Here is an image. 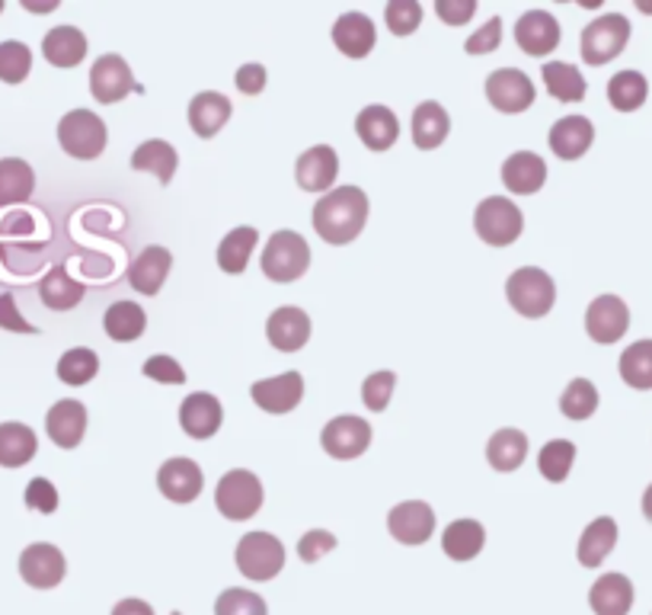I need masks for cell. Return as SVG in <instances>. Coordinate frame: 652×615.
Listing matches in <instances>:
<instances>
[{"mask_svg": "<svg viewBox=\"0 0 652 615\" xmlns=\"http://www.w3.org/2000/svg\"><path fill=\"white\" fill-rule=\"evenodd\" d=\"M368 221V196L358 186H336L314 206V231L326 244H353Z\"/></svg>", "mask_w": 652, "mask_h": 615, "instance_id": "6da1fadb", "label": "cell"}, {"mask_svg": "<svg viewBox=\"0 0 652 615\" xmlns=\"http://www.w3.org/2000/svg\"><path fill=\"white\" fill-rule=\"evenodd\" d=\"M263 500H266V493H263L260 478L253 471H246V468L228 471L218 481V488H214V507H218V513L224 520H234V523H243V520L256 517L260 507H263Z\"/></svg>", "mask_w": 652, "mask_h": 615, "instance_id": "7a4b0ae2", "label": "cell"}, {"mask_svg": "<svg viewBox=\"0 0 652 615\" xmlns=\"http://www.w3.org/2000/svg\"><path fill=\"white\" fill-rule=\"evenodd\" d=\"M474 231L480 241L490 247H508L515 244L525 231V216L522 209L505 199V196H490L476 206L474 212Z\"/></svg>", "mask_w": 652, "mask_h": 615, "instance_id": "3957f363", "label": "cell"}, {"mask_svg": "<svg viewBox=\"0 0 652 615\" xmlns=\"http://www.w3.org/2000/svg\"><path fill=\"white\" fill-rule=\"evenodd\" d=\"M505 295L522 317H544L557 302V282L537 267H522L505 282Z\"/></svg>", "mask_w": 652, "mask_h": 615, "instance_id": "277c9868", "label": "cell"}, {"mask_svg": "<svg viewBox=\"0 0 652 615\" xmlns=\"http://www.w3.org/2000/svg\"><path fill=\"white\" fill-rule=\"evenodd\" d=\"M627 42H630V20L623 13H604L582 30L579 52H582V62L601 67V64L614 62L627 49Z\"/></svg>", "mask_w": 652, "mask_h": 615, "instance_id": "5b68a950", "label": "cell"}, {"mask_svg": "<svg viewBox=\"0 0 652 615\" xmlns=\"http://www.w3.org/2000/svg\"><path fill=\"white\" fill-rule=\"evenodd\" d=\"M106 142H109L106 123L90 110H71L59 123V145L64 148V154H71L77 160L99 157L106 152Z\"/></svg>", "mask_w": 652, "mask_h": 615, "instance_id": "8992f818", "label": "cell"}, {"mask_svg": "<svg viewBox=\"0 0 652 615\" xmlns=\"http://www.w3.org/2000/svg\"><path fill=\"white\" fill-rule=\"evenodd\" d=\"M260 260L272 282H295L311 267V247L297 231H275Z\"/></svg>", "mask_w": 652, "mask_h": 615, "instance_id": "52a82bcc", "label": "cell"}, {"mask_svg": "<svg viewBox=\"0 0 652 615\" xmlns=\"http://www.w3.org/2000/svg\"><path fill=\"white\" fill-rule=\"evenodd\" d=\"M238 567L243 577L266 584L285 567V545L269 532H250L238 542Z\"/></svg>", "mask_w": 652, "mask_h": 615, "instance_id": "ba28073f", "label": "cell"}, {"mask_svg": "<svg viewBox=\"0 0 652 615\" xmlns=\"http://www.w3.org/2000/svg\"><path fill=\"white\" fill-rule=\"evenodd\" d=\"M90 93L96 96V103H119L128 93H145V87L132 77V67L122 55H103L90 67Z\"/></svg>", "mask_w": 652, "mask_h": 615, "instance_id": "9c48e42d", "label": "cell"}, {"mask_svg": "<svg viewBox=\"0 0 652 615\" xmlns=\"http://www.w3.org/2000/svg\"><path fill=\"white\" fill-rule=\"evenodd\" d=\"M486 96L499 113H525L532 110L537 91H534L532 77L518 67H499L486 77Z\"/></svg>", "mask_w": 652, "mask_h": 615, "instance_id": "30bf717a", "label": "cell"}, {"mask_svg": "<svg viewBox=\"0 0 652 615\" xmlns=\"http://www.w3.org/2000/svg\"><path fill=\"white\" fill-rule=\"evenodd\" d=\"M320 446L326 449V456H333V459H358L371 446V424L361 420V417H336L320 432Z\"/></svg>", "mask_w": 652, "mask_h": 615, "instance_id": "8fae6325", "label": "cell"}, {"mask_svg": "<svg viewBox=\"0 0 652 615\" xmlns=\"http://www.w3.org/2000/svg\"><path fill=\"white\" fill-rule=\"evenodd\" d=\"M630 327V308L618 295H598L586 311V331L595 343L611 346L627 334Z\"/></svg>", "mask_w": 652, "mask_h": 615, "instance_id": "7c38bea8", "label": "cell"}, {"mask_svg": "<svg viewBox=\"0 0 652 615\" xmlns=\"http://www.w3.org/2000/svg\"><path fill=\"white\" fill-rule=\"evenodd\" d=\"M515 45L532 55V59H540L547 52H554L560 45V23L554 13L547 10H528L518 17L515 23Z\"/></svg>", "mask_w": 652, "mask_h": 615, "instance_id": "4fadbf2b", "label": "cell"}, {"mask_svg": "<svg viewBox=\"0 0 652 615\" xmlns=\"http://www.w3.org/2000/svg\"><path fill=\"white\" fill-rule=\"evenodd\" d=\"M387 529L390 535L400 542V545H422L432 539L435 532V513L429 503L422 500H407V503H397L387 517Z\"/></svg>", "mask_w": 652, "mask_h": 615, "instance_id": "5bb4252c", "label": "cell"}, {"mask_svg": "<svg viewBox=\"0 0 652 615\" xmlns=\"http://www.w3.org/2000/svg\"><path fill=\"white\" fill-rule=\"evenodd\" d=\"M67 574L64 554L49 542H35L27 552L20 554V577L32 586V590H52L59 586Z\"/></svg>", "mask_w": 652, "mask_h": 615, "instance_id": "9a60e30c", "label": "cell"}, {"mask_svg": "<svg viewBox=\"0 0 652 615\" xmlns=\"http://www.w3.org/2000/svg\"><path fill=\"white\" fill-rule=\"evenodd\" d=\"M202 484H206V475L192 459L164 461L157 471V488L173 503H192L202 493Z\"/></svg>", "mask_w": 652, "mask_h": 615, "instance_id": "2e32d148", "label": "cell"}, {"mask_svg": "<svg viewBox=\"0 0 652 615\" xmlns=\"http://www.w3.org/2000/svg\"><path fill=\"white\" fill-rule=\"evenodd\" d=\"M250 398L256 400V407L266 410V414H288L304 398V378H301V372L263 378L250 388Z\"/></svg>", "mask_w": 652, "mask_h": 615, "instance_id": "e0dca14e", "label": "cell"}, {"mask_svg": "<svg viewBox=\"0 0 652 615\" xmlns=\"http://www.w3.org/2000/svg\"><path fill=\"white\" fill-rule=\"evenodd\" d=\"M221 420H224V407H221V400L214 395H208V392H196V395H189L179 404V427L192 439L214 436L221 430Z\"/></svg>", "mask_w": 652, "mask_h": 615, "instance_id": "ac0fdd59", "label": "cell"}, {"mask_svg": "<svg viewBox=\"0 0 652 615\" xmlns=\"http://www.w3.org/2000/svg\"><path fill=\"white\" fill-rule=\"evenodd\" d=\"M266 337L278 353H297L311 340V317L295 305L275 308L266 321Z\"/></svg>", "mask_w": 652, "mask_h": 615, "instance_id": "d6986e66", "label": "cell"}, {"mask_svg": "<svg viewBox=\"0 0 652 615\" xmlns=\"http://www.w3.org/2000/svg\"><path fill=\"white\" fill-rule=\"evenodd\" d=\"M339 174V157L329 145H314L311 152H304L297 157L295 180L304 192H324L336 184Z\"/></svg>", "mask_w": 652, "mask_h": 615, "instance_id": "ffe728a7", "label": "cell"}, {"mask_svg": "<svg viewBox=\"0 0 652 615\" xmlns=\"http://www.w3.org/2000/svg\"><path fill=\"white\" fill-rule=\"evenodd\" d=\"M45 430L61 449H77L87 432V407L81 400H59L45 417Z\"/></svg>", "mask_w": 652, "mask_h": 615, "instance_id": "44dd1931", "label": "cell"}, {"mask_svg": "<svg viewBox=\"0 0 652 615\" xmlns=\"http://www.w3.org/2000/svg\"><path fill=\"white\" fill-rule=\"evenodd\" d=\"M378 42V32H375V23L365 17V13H343L333 27V45L346 55V59H365Z\"/></svg>", "mask_w": 652, "mask_h": 615, "instance_id": "7402d4cb", "label": "cell"}, {"mask_svg": "<svg viewBox=\"0 0 652 615\" xmlns=\"http://www.w3.org/2000/svg\"><path fill=\"white\" fill-rule=\"evenodd\" d=\"M595 142V125L586 116H564L560 123H554L547 145L550 152L564 160H579L582 154L592 148Z\"/></svg>", "mask_w": 652, "mask_h": 615, "instance_id": "603a6c76", "label": "cell"}, {"mask_svg": "<svg viewBox=\"0 0 652 615\" xmlns=\"http://www.w3.org/2000/svg\"><path fill=\"white\" fill-rule=\"evenodd\" d=\"M633 584L627 574H601L589 590V606L595 615H627L633 609Z\"/></svg>", "mask_w": 652, "mask_h": 615, "instance_id": "cb8c5ba5", "label": "cell"}, {"mask_svg": "<svg viewBox=\"0 0 652 615\" xmlns=\"http://www.w3.org/2000/svg\"><path fill=\"white\" fill-rule=\"evenodd\" d=\"M356 135L368 152H387L400 138V123L387 106H365L356 119Z\"/></svg>", "mask_w": 652, "mask_h": 615, "instance_id": "d4e9b609", "label": "cell"}, {"mask_svg": "<svg viewBox=\"0 0 652 615\" xmlns=\"http://www.w3.org/2000/svg\"><path fill=\"white\" fill-rule=\"evenodd\" d=\"M170 267H173V257L167 247H148L138 253V260L132 263L128 270V282L135 292L141 295H157L164 289V282L170 277Z\"/></svg>", "mask_w": 652, "mask_h": 615, "instance_id": "484cf974", "label": "cell"}, {"mask_svg": "<svg viewBox=\"0 0 652 615\" xmlns=\"http://www.w3.org/2000/svg\"><path fill=\"white\" fill-rule=\"evenodd\" d=\"M231 113H234V106L224 93H196L192 103H189V125L199 138H214L224 128V123L231 119Z\"/></svg>", "mask_w": 652, "mask_h": 615, "instance_id": "4316f807", "label": "cell"}, {"mask_svg": "<svg viewBox=\"0 0 652 615\" xmlns=\"http://www.w3.org/2000/svg\"><path fill=\"white\" fill-rule=\"evenodd\" d=\"M547 180V164L534 152H515L503 164V184L515 196H532Z\"/></svg>", "mask_w": 652, "mask_h": 615, "instance_id": "83f0119b", "label": "cell"}, {"mask_svg": "<svg viewBox=\"0 0 652 615\" xmlns=\"http://www.w3.org/2000/svg\"><path fill=\"white\" fill-rule=\"evenodd\" d=\"M42 55L55 67H77L87 59V35L77 27H55L42 39Z\"/></svg>", "mask_w": 652, "mask_h": 615, "instance_id": "f1b7e54d", "label": "cell"}, {"mask_svg": "<svg viewBox=\"0 0 652 615\" xmlns=\"http://www.w3.org/2000/svg\"><path fill=\"white\" fill-rule=\"evenodd\" d=\"M451 132V119H448L445 106L435 100H425L413 110V145L419 152H432L439 148Z\"/></svg>", "mask_w": 652, "mask_h": 615, "instance_id": "f546056e", "label": "cell"}, {"mask_svg": "<svg viewBox=\"0 0 652 615\" xmlns=\"http://www.w3.org/2000/svg\"><path fill=\"white\" fill-rule=\"evenodd\" d=\"M614 545H618V523L611 517H598L586 525L576 557H579L582 567H598L608 554L614 552Z\"/></svg>", "mask_w": 652, "mask_h": 615, "instance_id": "4dcf8cb0", "label": "cell"}, {"mask_svg": "<svg viewBox=\"0 0 652 615\" xmlns=\"http://www.w3.org/2000/svg\"><path fill=\"white\" fill-rule=\"evenodd\" d=\"M177 148L164 138H150L145 145H138L135 154H132V170H141V174H154L160 184L167 186L177 174Z\"/></svg>", "mask_w": 652, "mask_h": 615, "instance_id": "1f68e13d", "label": "cell"}, {"mask_svg": "<svg viewBox=\"0 0 652 615\" xmlns=\"http://www.w3.org/2000/svg\"><path fill=\"white\" fill-rule=\"evenodd\" d=\"M84 282L71 279V273L64 267H52L45 279L39 282V299L45 302V308L52 311H71L84 302Z\"/></svg>", "mask_w": 652, "mask_h": 615, "instance_id": "d6a6232c", "label": "cell"}, {"mask_svg": "<svg viewBox=\"0 0 652 615\" xmlns=\"http://www.w3.org/2000/svg\"><path fill=\"white\" fill-rule=\"evenodd\" d=\"M544 84H547V93L560 103H582L586 93H589V84L582 77V71L576 64L569 62H547L544 64Z\"/></svg>", "mask_w": 652, "mask_h": 615, "instance_id": "836d02e7", "label": "cell"}, {"mask_svg": "<svg viewBox=\"0 0 652 615\" xmlns=\"http://www.w3.org/2000/svg\"><path fill=\"white\" fill-rule=\"evenodd\" d=\"M486 545V529L476 520H454L442 535V549L451 561H474Z\"/></svg>", "mask_w": 652, "mask_h": 615, "instance_id": "e575fe53", "label": "cell"}, {"mask_svg": "<svg viewBox=\"0 0 652 615\" xmlns=\"http://www.w3.org/2000/svg\"><path fill=\"white\" fill-rule=\"evenodd\" d=\"M256 241H260V231H256V228H250V225L234 228V231L218 244V267H221L224 273H231V277H240V273L246 270L250 257H253Z\"/></svg>", "mask_w": 652, "mask_h": 615, "instance_id": "d590c367", "label": "cell"}, {"mask_svg": "<svg viewBox=\"0 0 652 615\" xmlns=\"http://www.w3.org/2000/svg\"><path fill=\"white\" fill-rule=\"evenodd\" d=\"M35 189V174L27 160L7 157L0 160V206H20Z\"/></svg>", "mask_w": 652, "mask_h": 615, "instance_id": "8d00e7d4", "label": "cell"}, {"mask_svg": "<svg viewBox=\"0 0 652 615\" xmlns=\"http://www.w3.org/2000/svg\"><path fill=\"white\" fill-rule=\"evenodd\" d=\"M103 327L116 343H132V340H138L145 334L148 314H145V308L135 305V302H116V305L106 308Z\"/></svg>", "mask_w": 652, "mask_h": 615, "instance_id": "74e56055", "label": "cell"}, {"mask_svg": "<svg viewBox=\"0 0 652 615\" xmlns=\"http://www.w3.org/2000/svg\"><path fill=\"white\" fill-rule=\"evenodd\" d=\"M650 96V81L640 71H618L608 81V103L618 113H637Z\"/></svg>", "mask_w": 652, "mask_h": 615, "instance_id": "f35d334b", "label": "cell"}, {"mask_svg": "<svg viewBox=\"0 0 652 615\" xmlns=\"http://www.w3.org/2000/svg\"><path fill=\"white\" fill-rule=\"evenodd\" d=\"M39 449V439L27 424H0V465L23 468Z\"/></svg>", "mask_w": 652, "mask_h": 615, "instance_id": "ab89813d", "label": "cell"}, {"mask_svg": "<svg viewBox=\"0 0 652 615\" xmlns=\"http://www.w3.org/2000/svg\"><path fill=\"white\" fill-rule=\"evenodd\" d=\"M525 456H528V436L522 430H512V427L493 432V439L486 446V459H490V465L496 471H515V468H522Z\"/></svg>", "mask_w": 652, "mask_h": 615, "instance_id": "60d3db41", "label": "cell"}, {"mask_svg": "<svg viewBox=\"0 0 652 615\" xmlns=\"http://www.w3.org/2000/svg\"><path fill=\"white\" fill-rule=\"evenodd\" d=\"M621 378L637 392H652V340H637L621 353Z\"/></svg>", "mask_w": 652, "mask_h": 615, "instance_id": "b9f144b4", "label": "cell"}, {"mask_svg": "<svg viewBox=\"0 0 652 615\" xmlns=\"http://www.w3.org/2000/svg\"><path fill=\"white\" fill-rule=\"evenodd\" d=\"M572 461H576V446H572L569 439H554V442H547V446L537 452V468H540V475H544L547 481H554V484H560V481L569 478Z\"/></svg>", "mask_w": 652, "mask_h": 615, "instance_id": "7bdbcfd3", "label": "cell"}, {"mask_svg": "<svg viewBox=\"0 0 652 615\" xmlns=\"http://www.w3.org/2000/svg\"><path fill=\"white\" fill-rule=\"evenodd\" d=\"M99 372V356L87 346H74L59 359V378L64 385H87Z\"/></svg>", "mask_w": 652, "mask_h": 615, "instance_id": "ee69618b", "label": "cell"}, {"mask_svg": "<svg viewBox=\"0 0 652 615\" xmlns=\"http://www.w3.org/2000/svg\"><path fill=\"white\" fill-rule=\"evenodd\" d=\"M560 410L569 420H589L598 410V388L589 378H572L560 398Z\"/></svg>", "mask_w": 652, "mask_h": 615, "instance_id": "f6af8a7d", "label": "cell"}, {"mask_svg": "<svg viewBox=\"0 0 652 615\" xmlns=\"http://www.w3.org/2000/svg\"><path fill=\"white\" fill-rule=\"evenodd\" d=\"M30 71L32 52L23 42H17V39L0 42V81L3 84H23L30 77Z\"/></svg>", "mask_w": 652, "mask_h": 615, "instance_id": "bcb514c9", "label": "cell"}, {"mask_svg": "<svg viewBox=\"0 0 652 615\" xmlns=\"http://www.w3.org/2000/svg\"><path fill=\"white\" fill-rule=\"evenodd\" d=\"M214 615H269L266 600L253 590H224L214 603Z\"/></svg>", "mask_w": 652, "mask_h": 615, "instance_id": "7dc6e473", "label": "cell"}, {"mask_svg": "<svg viewBox=\"0 0 652 615\" xmlns=\"http://www.w3.org/2000/svg\"><path fill=\"white\" fill-rule=\"evenodd\" d=\"M385 23L393 35H413L416 27L422 23V7L416 0H390L385 10Z\"/></svg>", "mask_w": 652, "mask_h": 615, "instance_id": "c3c4849f", "label": "cell"}, {"mask_svg": "<svg viewBox=\"0 0 652 615\" xmlns=\"http://www.w3.org/2000/svg\"><path fill=\"white\" fill-rule=\"evenodd\" d=\"M393 388H397V375H393V372H371V375L365 378V385H361V400H365V407L375 410V414L387 410Z\"/></svg>", "mask_w": 652, "mask_h": 615, "instance_id": "681fc988", "label": "cell"}, {"mask_svg": "<svg viewBox=\"0 0 652 615\" xmlns=\"http://www.w3.org/2000/svg\"><path fill=\"white\" fill-rule=\"evenodd\" d=\"M27 507L35 513H55L59 510V491L49 478H32L27 484Z\"/></svg>", "mask_w": 652, "mask_h": 615, "instance_id": "f907efd6", "label": "cell"}, {"mask_svg": "<svg viewBox=\"0 0 652 615\" xmlns=\"http://www.w3.org/2000/svg\"><path fill=\"white\" fill-rule=\"evenodd\" d=\"M336 549V535L333 532H326V529H311L301 542H297V554H301V561L304 564H317L326 552H333Z\"/></svg>", "mask_w": 652, "mask_h": 615, "instance_id": "816d5d0a", "label": "cell"}, {"mask_svg": "<svg viewBox=\"0 0 652 615\" xmlns=\"http://www.w3.org/2000/svg\"><path fill=\"white\" fill-rule=\"evenodd\" d=\"M499 42H503V20L493 17L486 27H480V30L464 42V49H467V55H490V52L499 49Z\"/></svg>", "mask_w": 652, "mask_h": 615, "instance_id": "f5cc1de1", "label": "cell"}, {"mask_svg": "<svg viewBox=\"0 0 652 615\" xmlns=\"http://www.w3.org/2000/svg\"><path fill=\"white\" fill-rule=\"evenodd\" d=\"M141 372L148 378H154V382H160V385H182L186 382V372H182V366L173 356H150Z\"/></svg>", "mask_w": 652, "mask_h": 615, "instance_id": "db71d44e", "label": "cell"}, {"mask_svg": "<svg viewBox=\"0 0 652 615\" xmlns=\"http://www.w3.org/2000/svg\"><path fill=\"white\" fill-rule=\"evenodd\" d=\"M435 13L448 27H464L476 13V0H435Z\"/></svg>", "mask_w": 652, "mask_h": 615, "instance_id": "11a10c76", "label": "cell"}, {"mask_svg": "<svg viewBox=\"0 0 652 615\" xmlns=\"http://www.w3.org/2000/svg\"><path fill=\"white\" fill-rule=\"evenodd\" d=\"M0 327H3V331H13V334H39L30 321L20 314V308H17V302H13V295H10V292H3V295H0Z\"/></svg>", "mask_w": 652, "mask_h": 615, "instance_id": "9f6ffc18", "label": "cell"}, {"mask_svg": "<svg viewBox=\"0 0 652 615\" xmlns=\"http://www.w3.org/2000/svg\"><path fill=\"white\" fill-rule=\"evenodd\" d=\"M234 81H238V91L243 96H256V93L266 91V67L263 64H243Z\"/></svg>", "mask_w": 652, "mask_h": 615, "instance_id": "6f0895ef", "label": "cell"}, {"mask_svg": "<svg viewBox=\"0 0 652 615\" xmlns=\"http://www.w3.org/2000/svg\"><path fill=\"white\" fill-rule=\"evenodd\" d=\"M113 615H154V609L145 600H122V603H116Z\"/></svg>", "mask_w": 652, "mask_h": 615, "instance_id": "680465c9", "label": "cell"}, {"mask_svg": "<svg viewBox=\"0 0 652 615\" xmlns=\"http://www.w3.org/2000/svg\"><path fill=\"white\" fill-rule=\"evenodd\" d=\"M23 7H27V10H35V13H42V10H55V7H59V0H49V3H32V0H23Z\"/></svg>", "mask_w": 652, "mask_h": 615, "instance_id": "91938a15", "label": "cell"}, {"mask_svg": "<svg viewBox=\"0 0 652 615\" xmlns=\"http://www.w3.org/2000/svg\"><path fill=\"white\" fill-rule=\"evenodd\" d=\"M643 517H646V523H652V484L643 493Z\"/></svg>", "mask_w": 652, "mask_h": 615, "instance_id": "94428289", "label": "cell"}, {"mask_svg": "<svg viewBox=\"0 0 652 615\" xmlns=\"http://www.w3.org/2000/svg\"><path fill=\"white\" fill-rule=\"evenodd\" d=\"M637 7H640V10H643V13H652V3H646V0H640V3H637Z\"/></svg>", "mask_w": 652, "mask_h": 615, "instance_id": "6125c7cd", "label": "cell"}, {"mask_svg": "<svg viewBox=\"0 0 652 615\" xmlns=\"http://www.w3.org/2000/svg\"><path fill=\"white\" fill-rule=\"evenodd\" d=\"M0 10H3V0H0Z\"/></svg>", "mask_w": 652, "mask_h": 615, "instance_id": "be15d7a7", "label": "cell"}, {"mask_svg": "<svg viewBox=\"0 0 652 615\" xmlns=\"http://www.w3.org/2000/svg\"><path fill=\"white\" fill-rule=\"evenodd\" d=\"M173 615H182V613H173Z\"/></svg>", "mask_w": 652, "mask_h": 615, "instance_id": "e7e4bbea", "label": "cell"}]
</instances>
